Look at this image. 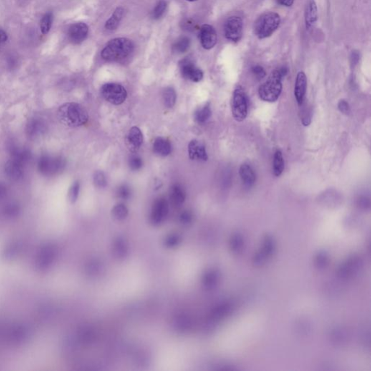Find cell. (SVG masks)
Returning a JSON list of instances; mask_svg holds the SVG:
<instances>
[{"mask_svg":"<svg viewBox=\"0 0 371 371\" xmlns=\"http://www.w3.org/2000/svg\"><path fill=\"white\" fill-rule=\"evenodd\" d=\"M233 310V304L230 302H224L217 306L211 313L210 319L213 322H217L227 317Z\"/></svg>","mask_w":371,"mask_h":371,"instance_id":"44dd1931","label":"cell"},{"mask_svg":"<svg viewBox=\"0 0 371 371\" xmlns=\"http://www.w3.org/2000/svg\"><path fill=\"white\" fill-rule=\"evenodd\" d=\"M287 74L286 68L276 69L271 73L266 82L258 90L260 97L265 102H274L279 98L282 92V79Z\"/></svg>","mask_w":371,"mask_h":371,"instance_id":"7a4b0ae2","label":"cell"},{"mask_svg":"<svg viewBox=\"0 0 371 371\" xmlns=\"http://www.w3.org/2000/svg\"><path fill=\"white\" fill-rule=\"evenodd\" d=\"M79 192H80V183L79 181H75L71 185L69 192V198L71 203H76L79 197Z\"/></svg>","mask_w":371,"mask_h":371,"instance_id":"f35d334b","label":"cell"},{"mask_svg":"<svg viewBox=\"0 0 371 371\" xmlns=\"http://www.w3.org/2000/svg\"><path fill=\"white\" fill-rule=\"evenodd\" d=\"M358 205L361 208L367 209L370 206V202H369L368 199H366L365 197H362V198L359 200Z\"/></svg>","mask_w":371,"mask_h":371,"instance_id":"f5cc1de1","label":"cell"},{"mask_svg":"<svg viewBox=\"0 0 371 371\" xmlns=\"http://www.w3.org/2000/svg\"><path fill=\"white\" fill-rule=\"evenodd\" d=\"M57 117L64 125L71 128L85 125L89 120L87 110L75 102H68L61 105L58 109Z\"/></svg>","mask_w":371,"mask_h":371,"instance_id":"6da1fadb","label":"cell"},{"mask_svg":"<svg viewBox=\"0 0 371 371\" xmlns=\"http://www.w3.org/2000/svg\"><path fill=\"white\" fill-rule=\"evenodd\" d=\"M124 14V9L121 7H119L112 13L111 17L107 20L105 23V29L108 31H114L117 29V26L121 21L122 16Z\"/></svg>","mask_w":371,"mask_h":371,"instance_id":"d4e9b609","label":"cell"},{"mask_svg":"<svg viewBox=\"0 0 371 371\" xmlns=\"http://www.w3.org/2000/svg\"><path fill=\"white\" fill-rule=\"evenodd\" d=\"M117 195L119 198L122 200H128L130 198L132 195V191H131L130 187L127 185H121L119 187L117 190Z\"/></svg>","mask_w":371,"mask_h":371,"instance_id":"b9f144b4","label":"cell"},{"mask_svg":"<svg viewBox=\"0 0 371 371\" xmlns=\"http://www.w3.org/2000/svg\"><path fill=\"white\" fill-rule=\"evenodd\" d=\"M8 192V189L6 183L0 181V200H3V198L6 197Z\"/></svg>","mask_w":371,"mask_h":371,"instance_id":"816d5d0a","label":"cell"},{"mask_svg":"<svg viewBox=\"0 0 371 371\" xmlns=\"http://www.w3.org/2000/svg\"><path fill=\"white\" fill-rule=\"evenodd\" d=\"M252 72L258 79H263L266 75V71L261 66H253Z\"/></svg>","mask_w":371,"mask_h":371,"instance_id":"7dc6e473","label":"cell"},{"mask_svg":"<svg viewBox=\"0 0 371 371\" xmlns=\"http://www.w3.org/2000/svg\"><path fill=\"white\" fill-rule=\"evenodd\" d=\"M298 331H300L301 334H307V331H310V326L306 322L299 323Z\"/></svg>","mask_w":371,"mask_h":371,"instance_id":"11a10c76","label":"cell"},{"mask_svg":"<svg viewBox=\"0 0 371 371\" xmlns=\"http://www.w3.org/2000/svg\"><path fill=\"white\" fill-rule=\"evenodd\" d=\"M276 250V243L272 236H266L263 241V246L262 248V251L269 258L274 253Z\"/></svg>","mask_w":371,"mask_h":371,"instance_id":"e575fe53","label":"cell"},{"mask_svg":"<svg viewBox=\"0 0 371 371\" xmlns=\"http://www.w3.org/2000/svg\"><path fill=\"white\" fill-rule=\"evenodd\" d=\"M142 165H143V162H142V158L140 157L137 156V155H133L131 157L130 160H129V166L133 170H138L139 169L142 168Z\"/></svg>","mask_w":371,"mask_h":371,"instance_id":"f6af8a7d","label":"cell"},{"mask_svg":"<svg viewBox=\"0 0 371 371\" xmlns=\"http://www.w3.org/2000/svg\"><path fill=\"white\" fill-rule=\"evenodd\" d=\"M47 128V122L44 119L34 116L28 120L25 128V132L28 139L34 141L43 137L46 134Z\"/></svg>","mask_w":371,"mask_h":371,"instance_id":"9c48e42d","label":"cell"},{"mask_svg":"<svg viewBox=\"0 0 371 371\" xmlns=\"http://www.w3.org/2000/svg\"><path fill=\"white\" fill-rule=\"evenodd\" d=\"M306 89H307V77L304 72L300 71L296 76L294 87V96L299 105H301L304 102Z\"/></svg>","mask_w":371,"mask_h":371,"instance_id":"e0dca14e","label":"cell"},{"mask_svg":"<svg viewBox=\"0 0 371 371\" xmlns=\"http://www.w3.org/2000/svg\"><path fill=\"white\" fill-rule=\"evenodd\" d=\"M280 23L281 17L277 13L266 12L255 21L253 26L254 34L259 39H266L274 34Z\"/></svg>","mask_w":371,"mask_h":371,"instance_id":"277c9868","label":"cell"},{"mask_svg":"<svg viewBox=\"0 0 371 371\" xmlns=\"http://www.w3.org/2000/svg\"><path fill=\"white\" fill-rule=\"evenodd\" d=\"M94 183L98 188H104L107 186V180L102 172H95L94 175Z\"/></svg>","mask_w":371,"mask_h":371,"instance_id":"60d3db41","label":"cell"},{"mask_svg":"<svg viewBox=\"0 0 371 371\" xmlns=\"http://www.w3.org/2000/svg\"><path fill=\"white\" fill-rule=\"evenodd\" d=\"M8 36L4 30L0 29V46L8 41Z\"/></svg>","mask_w":371,"mask_h":371,"instance_id":"9f6ffc18","label":"cell"},{"mask_svg":"<svg viewBox=\"0 0 371 371\" xmlns=\"http://www.w3.org/2000/svg\"><path fill=\"white\" fill-rule=\"evenodd\" d=\"M166 8V1L165 0H160L157 6H155V9H154L153 13H152V17L155 19H159L165 13Z\"/></svg>","mask_w":371,"mask_h":371,"instance_id":"ab89813d","label":"cell"},{"mask_svg":"<svg viewBox=\"0 0 371 371\" xmlns=\"http://www.w3.org/2000/svg\"><path fill=\"white\" fill-rule=\"evenodd\" d=\"M180 69L182 76L193 82H199L203 79V71L197 68L190 59H184L180 61Z\"/></svg>","mask_w":371,"mask_h":371,"instance_id":"4fadbf2b","label":"cell"},{"mask_svg":"<svg viewBox=\"0 0 371 371\" xmlns=\"http://www.w3.org/2000/svg\"><path fill=\"white\" fill-rule=\"evenodd\" d=\"M284 162L281 151L276 150L273 159V173L276 176H279L284 171Z\"/></svg>","mask_w":371,"mask_h":371,"instance_id":"f1b7e54d","label":"cell"},{"mask_svg":"<svg viewBox=\"0 0 371 371\" xmlns=\"http://www.w3.org/2000/svg\"><path fill=\"white\" fill-rule=\"evenodd\" d=\"M173 326L177 330L183 331L188 329L190 326H191V324H190L188 318L180 316L174 320Z\"/></svg>","mask_w":371,"mask_h":371,"instance_id":"8d00e7d4","label":"cell"},{"mask_svg":"<svg viewBox=\"0 0 371 371\" xmlns=\"http://www.w3.org/2000/svg\"><path fill=\"white\" fill-rule=\"evenodd\" d=\"M191 41L188 37H181L178 39L175 44H173V49L174 52L179 53H184L190 49Z\"/></svg>","mask_w":371,"mask_h":371,"instance_id":"1f68e13d","label":"cell"},{"mask_svg":"<svg viewBox=\"0 0 371 371\" xmlns=\"http://www.w3.org/2000/svg\"><path fill=\"white\" fill-rule=\"evenodd\" d=\"M133 42L127 38H115L106 44L101 52L104 60L109 62L126 59L134 52Z\"/></svg>","mask_w":371,"mask_h":371,"instance_id":"3957f363","label":"cell"},{"mask_svg":"<svg viewBox=\"0 0 371 371\" xmlns=\"http://www.w3.org/2000/svg\"><path fill=\"white\" fill-rule=\"evenodd\" d=\"M127 139L129 150L137 152L143 142V134L138 127H133L129 130Z\"/></svg>","mask_w":371,"mask_h":371,"instance_id":"ac0fdd59","label":"cell"},{"mask_svg":"<svg viewBox=\"0 0 371 371\" xmlns=\"http://www.w3.org/2000/svg\"><path fill=\"white\" fill-rule=\"evenodd\" d=\"M66 166V160L57 155H41L37 162L38 170L46 177H52L62 173Z\"/></svg>","mask_w":371,"mask_h":371,"instance_id":"5b68a950","label":"cell"},{"mask_svg":"<svg viewBox=\"0 0 371 371\" xmlns=\"http://www.w3.org/2000/svg\"><path fill=\"white\" fill-rule=\"evenodd\" d=\"M8 151L11 155V160L17 162L18 163L21 164L24 167L32 159V153L29 149L17 145L13 142H9L8 144Z\"/></svg>","mask_w":371,"mask_h":371,"instance_id":"8fae6325","label":"cell"},{"mask_svg":"<svg viewBox=\"0 0 371 371\" xmlns=\"http://www.w3.org/2000/svg\"><path fill=\"white\" fill-rule=\"evenodd\" d=\"M186 200V193L183 187L179 184L172 186L170 191V200L172 205L175 207H179Z\"/></svg>","mask_w":371,"mask_h":371,"instance_id":"7402d4cb","label":"cell"},{"mask_svg":"<svg viewBox=\"0 0 371 371\" xmlns=\"http://www.w3.org/2000/svg\"><path fill=\"white\" fill-rule=\"evenodd\" d=\"M192 219H193V215L190 211H184L180 215V221L183 224H189L191 223Z\"/></svg>","mask_w":371,"mask_h":371,"instance_id":"c3c4849f","label":"cell"},{"mask_svg":"<svg viewBox=\"0 0 371 371\" xmlns=\"http://www.w3.org/2000/svg\"><path fill=\"white\" fill-rule=\"evenodd\" d=\"M338 108H339L341 112L344 114H347V115L350 112L349 104L345 100H341L339 102V104H338Z\"/></svg>","mask_w":371,"mask_h":371,"instance_id":"681fc988","label":"cell"},{"mask_svg":"<svg viewBox=\"0 0 371 371\" xmlns=\"http://www.w3.org/2000/svg\"><path fill=\"white\" fill-rule=\"evenodd\" d=\"M239 175L243 184L250 187L254 185L256 176L253 168L248 164H243L239 168Z\"/></svg>","mask_w":371,"mask_h":371,"instance_id":"603a6c76","label":"cell"},{"mask_svg":"<svg viewBox=\"0 0 371 371\" xmlns=\"http://www.w3.org/2000/svg\"><path fill=\"white\" fill-rule=\"evenodd\" d=\"M168 211V203L166 199L163 197L157 199L152 205V210H151V221L153 224H160L166 218Z\"/></svg>","mask_w":371,"mask_h":371,"instance_id":"7c38bea8","label":"cell"},{"mask_svg":"<svg viewBox=\"0 0 371 371\" xmlns=\"http://www.w3.org/2000/svg\"><path fill=\"white\" fill-rule=\"evenodd\" d=\"M316 266L319 269H323L328 266L329 263V257L325 252H320L316 255V260H315Z\"/></svg>","mask_w":371,"mask_h":371,"instance_id":"74e56055","label":"cell"},{"mask_svg":"<svg viewBox=\"0 0 371 371\" xmlns=\"http://www.w3.org/2000/svg\"><path fill=\"white\" fill-rule=\"evenodd\" d=\"M53 21V13L52 12H48L45 13L41 18L40 22V30L41 34L46 35L49 34L52 28Z\"/></svg>","mask_w":371,"mask_h":371,"instance_id":"4dcf8cb0","label":"cell"},{"mask_svg":"<svg viewBox=\"0 0 371 371\" xmlns=\"http://www.w3.org/2000/svg\"><path fill=\"white\" fill-rule=\"evenodd\" d=\"M278 5L285 7H291L294 4V0H276Z\"/></svg>","mask_w":371,"mask_h":371,"instance_id":"6f0895ef","label":"cell"},{"mask_svg":"<svg viewBox=\"0 0 371 371\" xmlns=\"http://www.w3.org/2000/svg\"><path fill=\"white\" fill-rule=\"evenodd\" d=\"M162 99L165 106L168 108H171L175 104L176 101V94L173 88H166L162 94Z\"/></svg>","mask_w":371,"mask_h":371,"instance_id":"f546056e","label":"cell"},{"mask_svg":"<svg viewBox=\"0 0 371 371\" xmlns=\"http://www.w3.org/2000/svg\"><path fill=\"white\" fill-rule=\"evenodd\" d=\"M351 60H352V65H356L358 63L359 61V54L358 53L353 52L352 54V57H351Z\"/></svg>","mask_w":371,"mask_h":371,"instance_id":"680465c9","label":"cell"},{"mask_svg":"<svg viewBox=\"0 0 371 371\" xmlns=\"http://www.w3.org/2000/svg\"><path fill=\"white\" fill-rule=\"evenodd\" d=\"M305 24L307 29H312L318 21V8L315 0H309L306 7Z\"/></svg>","mask_w":371,"mask_h":371,"instance_id":"ffe728a7","label":"cell"},{"mask_svg":"<svg viewBox=\"0 0 371 371\" xmlns=\"http://www.w3.org/2000/svg\"><path fill=\"white\" fill-rule=\"evenodd\" d=\"M219 281V273L215 270H210L204 276L203 283L204 286L208 289H213Z\"/></svg>","mask_w":371,"mask_h":371,"instance_id":"4316f807","label":"cell"},{"mask_svg":"<svg viewBox=\"0 0 371 371\" xmlns=\"http://www.w3.org/2000/svg\"><path fill=\"white\" fill-rule=\"evenodd\" d=\"M19 212V206L16 203H9L5 207L4 213L7 215L13 216L17 215Z\"/></svg>","mask_w":371,"mask_h":371,"instance_id":"bcb514c9","label":"cell"},{"mask_svg":"<svg viewBox=\"0 0 371 371\" xmlns=\"http://www.w3.org/2000/svg\"><path fill=\"white\" fill-rule=\"evenodd\" d=\"M89 27L86 23H76L70 26L68 36L70 41L74 44H81L87 39Z\"/></svg>","mask_w":371,"mask_h":371,"instance_id":"5bb4252c","label":"cell"},{"mask_svg":"<svg viewBox=\"0 0 371 371\" xmlns=\"http://www.w3.org/2000/svg\"><path fill=\"white\" fill-rule=\"evenodd\" d=\"M154 152L160 156H168L171 152V145L169 141L163 138L155 139L153 145Z\"/></svg>","mask_w":371,"mask_h":371,"instance_id":"cb8c5ba5","label":"cell"},{"mask_svg":"<svg viewBox=\"0 0 371 371\" xmlns=\"http://www.w3.org/2000/svg\"><path fill=\"white\" fill-rule=\"evenodd\" d=\"M363 266L362 259L359 256L351 257L343 263L338 270V276L342 279H348L358 274Z\"/></svg>","mask_w":371,"mask_h":371,"instance_id":"30bf717a","label":"cell"},{"mask_svg":"<svg viewBox=\"0 0 371 371\" xmlns=\"http://www.w3.org/2000/svg\"><path fill=\"white\" fill-rule=\"evenodd\" d=\"M128 244L125 240L118 238L115 240L112 245V253L117 259H122L128 254Z\"/></svg>","mask_w":371,"mask_h":371,"instance_id":"484cf974","label":"cell"},{"mask_svg":"<svg viewBox=\"0 0 371 371\" xmlns=\"http://www.w3.org/2000/svg\"><path fill=\"white\" fill-rule=\"evenodd\" d=\"M229 245L232 252L235 253H239L242 250L243 246L242 236L239 233L233 234L230 239Z\"/></svg>","mask_w":371,"mask_h":371,"instance_id":"d6a6232c","label":"cell"},{"mask_svg":"<svg viewBox=\"0 0 371 371\" xmlns=\"http://www.w3.org/2000/svg\"><path fill=\"white\" fill-rule=\"evenodd\" d=\"M232 113L235 120L243 121L248 116V100L243 88L238 86L233 92Z\"/></svg>","mask_w":371,"mask_h":371,"instance_id":"8992f818","label":"cell"},{"mask_svg":"<svg viewBox=\"0 0 371 371\" xmlns=\"http://www.w3.org/2000/svg\"><path fill=\"white\" fill-rule=\"evenodd\" d=\"M129 214V210L126 205L122 204H118L115 205L112 210V215L114 219L117 220H122L125 219Z\"/></svg>","mask_w":371,"mask_h":371,"instance_id":"836d02e7","label":"cell"},{"mask_svg":"<svg viewBox=\"0 0 371 371\" xmlns=\"http://www.w3.org/2000/svg\"><path fill=\"white\" fill-rule=\"evenodd\" d=\"M348 334L347 331L344 330L343 328H336L331 331V342L336 345H342L344 343L347 341Z\"/></svg>","mask_w":371,"mask_h":371,"instance_id":"83f0119b","label":"cell"},{"mask_svg":"<svg viewBox=\"0 0 371 371\" xmlns=\"http://www.w3.org/2000/svg\"><path fill=\"white\" fill-rule=\"evenodd\" d=\"M180 237L178 234L173 233L169 235L165 239V244L167 248H174L180 243Z\"/></svg>","mask_w":371,"mask_h":371,"instance_id":"7bdbcfd3","label":"cell"},{"mask_svg":"<svg viewBox=\"0 0 371 371\" xmlns=\"http://www.w3.org/2000/svg\"><path fill=\"white\" fill-rule=\"evenodd\" d=\"M268 257L262 250L257 253L253 258V264L255 266H262L265 264Z\"/></svg>","mask_w":371,"mask_h":371,"instance_id":"ee69618b","label":"cell"},{"mask_svg":"<svg viewBox=\"0 0 371 371\" xmlns=\"http://www.w3.org/2000/svg\"><path fill=\"white\" fill-rule=\"evenodd\" d=\"M189 155L192 160L206 161L208 157L203 144L197 140H192L188 146Z\"/></svg>","mask_w":371,"mask_h":371,"instance_id":"d6986e66","label":"cell"},{"mask_svg":"<svg viewBox=\"0 0 371 371\" xmlns=\"http://www.w3.org/2000/svg\"><path fill=\"white\" fill-rule=\"evenodd\" d=\"M200 39L204 49H213L218 41L216 31L210 25L204 24L200 29Z\"/></svg>","mask_w":371,"mask_h":371,"instance_id":"9a60e30c","label":"cell"},{"mask_svg":"<svg viewBox=\"0 0 371 371\" xmlns=\"http://www.w3.org/2000/svg\"><path fill=\"white\" fill-rule=\"evenodd\" d=\"M187 1H189V2H196V1H197V0H187Z\"/></svg>","mask_w":371,"mask_h":371,"instance_id":"91938a15","label":"cell"},{"mask_svg":"<svg viewBox=\"0 0 371 371\" xmlns=\"http://www.w3.org/2000/svg\"><path fill=\"white\" fill-rule=\"evenodd\" d=\"M4 170L7 178L13 181H19L24 175V166L11 159L6 162Z\"/></svg>","mask_w":371,"mask_h":371,"instance_id":"2e32d148","label":"cell"},{"mask_svg":"<svg viewBox=\"0 0 371 371\" xmlns=\"http://www.w3.org/2000/svg\"><path fill=\"white\" fill-rule=\"evenodd\" d=\"M243 23L238 16H231L226 20L223 26L225 37L233 42H238L243 36Z\"/></svg>","mask_w":371,"mask_h":371,"instance_id":"ba28073f","label":"cell"},{"mask_svg":"<svg viewBox=\"0 0 371 371\" xmlns=\"http://www.w3.org/2000/svg\"><path fill=\"white\" fill-rule=\"evenodd\" d=\"M210 116H211V110H210V106L207 104L204 106L203 108L197 111L195 113V119L200 123H203L210 118Z\"/></svg>","mask_w":371,"mask_h":371,"instance_id":"d590c367","label":"cell"},{"mask_svg":"<svg viewBox=\"0 0 371 371\" xmlns=\"http://www.w3.org/2000/svg\"><path fill=\"white\" fill-rule=\"evenodd\" d=\"M101 93L106 101L115 105L123 103L127 97L125 88L115 83L104 84L101 89Z\"/></svg>","mask_w":371,"mask_h":371,"instance_id":"52a82bcc","label":"cell"},{"mask_svg":"<svg viewBox=\"0 0 371 371\" xmlns=\"http://www.w3.org/2000/svg\"><path fill=\"white\" fill-rule=\"evenodd\" d=\"M18 62L16 57L11 56L8 57V61H7V66L9 69L13 70L17 66Z\"/></svg>","mask_w":371,"mask_h":371,"instance_id":"f907efd6","label":"cell"},{"mask_svg":"<svg viewBox=\"0 0 371 371\" xmlns=\"http://www.w3.org/2000/svg\"><path fill=\"white\" fill-rule=\"evenodd\" d=\"M101 265L99 264L97 262H94L92 264L89 266V269H90L91 272L96 274V273H99L101 269Z\"/></svg>","mask_w":371,"mask_h":371,"instance_id":"db71d44e","label":"cell"}]
</instances>
